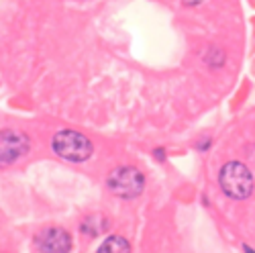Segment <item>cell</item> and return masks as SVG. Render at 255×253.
<instances>
[{"label":"cell","instance_id":"cell-2","mask_svg":"<svg viewBox=\"0 0 255 253\" xmlns=\"http://www.w3.org/2000/svg\"><path fill=\"white\" fill-rule=\"evenodd\" d=\"M53 151L68 161H86L92 155V143L78 131H59L51 141Z\"/></svg>","mask_w":255,"mask_h":253},{"label":"cell","instance_id":"cell-7","mask_svg":"<svg viewBox=\"0 0 255 253\" xmlns=\"http://www.w3.org/2000/svg\"><path fill=\"white\" fill-rule=\"evenodd\" d=\"M202 0H184V4H190V6H194V4H200Z\"/></svg>","mask_w":255,"mask_h":253},{"label":"cell","instance_id":"cell-6","mask_svg":"<svg viewBox=\"0 0 255 253\" xmlns=\"http://www.w3.org/2000/svg\"><path fill=\"white\" fill-rule=\"evenodd\" d=\"M100 253H129L131 251V245H129V241L127 239H123V237H111V239H106L102 245H100V249H98Z\"/></svg>","mask_w":255,"mask_h":253},{"label":"cell","instance_id":"cell-5","mask_svg":"<svg viewBox=\"0 0 255 253\" xmlns=\"http://www.w3.org/2000/svg\"><path fill=\"white\" fill-rule=\"evenodd\" d=\"M29 151V139L23 133L4 131L2 133V163H12Z\"/></svg>","mask_w":255,"mask_h":253},{"label":"cell","instance_id":"cell-3","mask_svg":"<svg viewBox=\"0 0 255 253\" xmlns=\"http://www.w3.org/2000/svg\"><path fill=\"white\" fill-rule=\"evenodd\" d=\"M106 186L113 194L121 196V198H135L143 192V174L133 165H123L117 167L109 174V180H106Z\"/></svg>","mask_w":255,"mask_h":253},{"label":"cell","instance_id":"cell-4","mask_svg":"<svg viewBox=\"0 0 255 253\" xmlns=\"http://www.w3.org/2000/svg\"><path fill=\"white\" fill-rule=\"evenodd\" d=\"M37 249L39 251H53V253H66V251H72V239L70 235L66 233L63 229H47L43 231L37 239Z\"/></svg>","mask_w":255,"mask_h":253},{"label":"cell","instance_id":"cell-1","mask_svg":"<svg viewBox=\"0 0 255 253\" xmlns=\"http://www.w3.org/2000/svg\"><path fill=\"white\" fill-rule=\"evenodd\" d=\"M221 188L223 192L235 200H245L253 192V176L249 167L241 161H231L221 170Z\"/></svg>","mask_w":255,"mask_h":253}]
</instances>
